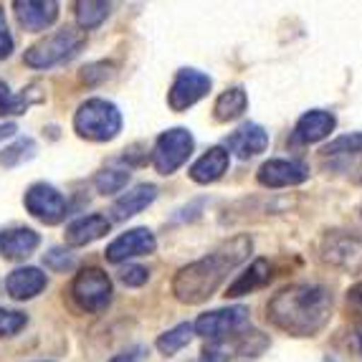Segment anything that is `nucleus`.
I'll return each mask as SVG.
<instances>
[{"mask_svg": "<svg viewBox=\"0 0 362 362\" xmlns=\"http://www.w3.org/2000/svg\"><path fill=\"white\" fill-rule=\"evenodd\" d=\"M251 327V317H248V307H226V309H213V312L200 314L193 322L195 334L213 344H223L228 339H235Z\"/></svg>", "mask_w": 362, "mask_h": 362, "instance_id": "nucleus-5", "label": "nucleus"}, {"mask_svg": "<svg viewBox=\"0 0 362 362\" xmlns=\"http://www.w3.org/2000/svg\"><path fill=\"white\" fill-rule=\"evenodd\" d=\"M139 357V350H132V352H122V355H117L112 362H137Z\"/></svg>", "mask_w": 362, "mask_h": 362, "instance_id": "nucleus-37", "label": "nucleus"}, {"mask_svg": "<svg viewBox=\"0 0 362 362\" xmlns=\"http://www.w3.org/2000/svg\"><path fill=\"white\" fill-rule=\"evenodd\" d=\"M269 142H272V139H269V132H266L261 124H256V122H246V124H241L233 134H228L221 147H226L228 155L233 152L238 160H251V157L266 152Z\"/></svg>", "mask_w": 362, "mask_h": 362, "instance_id": "nucleus-13", "label": "nucleus"}, {"mask_svg": "<svg viewBox=\"0 0 362 362\" xmlns=\"http://www.w3.org/2000/svg\"><path fill=\"white\" fill-rule=\"evenodd\" d=\"M251 251H254V238L248 233H241L233 235L230 241H223L216 251H211L203 259L182 266L173 279L175 299L187 307L208 302L228 279V274L251 256Z\"/></svg>", "mask_w": 362, "mask_h": 362, "instance_id": "nucleus-1", "label": "nucleus"}, {"mask_svg": "<svg viewBox=\"0 0 362 362\" xmlns=\"http://www.w3.org/2000/svg\"><path fill=\"white\" fill-rule=\"evenodd\" d=\"M25 325H28V317H25L23 312L0 307V337H13V334H18Z\"/></svg>", "mask_w": 362, "mask_h": 362, "instance_id": "nucleus-30", "label": "nucleus"}, {"mask_svg": "<svg viewBox=\"0 0 362 362\" xmlns=\"http://www.w3.org/2000/svg\"><path fill=\"white\" fill-rule=\"evenodd\" d=\"M41 246V235L33 228H11L0 230V256L8 261H23L28 259L36 248Z\"/></svg>", "mask_w": 362, "mask_h": 362, "instance_id": "nucleus-19", "label": "nucleus"}, {"mask_svg": "<svg viewBox=\"0 0 362 362\" xmlns=\"http://www.w3.org/2000/svg\"><path fill=\"white\" fill-rule=\"evenodd\" d=\"M38 152V145L33 137H18L13 139L11 145L0 150V168H18L33 160Z\"/></svg>", "mask_w": 362, "mask_h": 362, "instance_id": "nucleus-25", "label": "nucleus"}, {"mask_svg": "<svg viewBox=\"0 0 362 362\" xmlns=\"http://www.w3.org/2000/svg\"><path fill=\"white\" fill-rule=\"evenodd\" d=\"M334 127H337V119H334L332 112H325V109L304 112L299 117V122L294 124L291 145H314V142H322V139L334 132Z\"/></svg>", "mask_w": 362, "mask_h": 362, "instance_id": "nucleus-15", "label": "nucleus"}, {"mask_svg": "<svg viewBox=\"0 0 362 362\" xmlns=\"http://www.w3.org/2000/svg\"><path fill=\"white\" fill-rule=\"evenodd\" d=\"M327 157H350V155H362V132L342 134V137L332 139L329 145L325 147Z\"/></svg>", "mask_w": 362, "mask_h": 362, "instance_id": "nucleus-28", "label": "nucleus"}, {"mask_svg": "<svg viewBox=\"0 0 362 362\" xmlns=\"http://www.w3.org/2000/svg\"><path fill=\"white\" fill-rule=\"evenodd\" d=\"M248 109V94L243 86H230L226 89L221 97L213 104V119L226 124V122H233L238 117H243V112Z\"/></svg>", "mask_w": 362, "mask_h": 362, "instance_id": "nucleus-23", "label": "nucleus"}, {"mask_svg": "<svg viewBox=\"0 0 362 362\" xmlns=\"http://www.w3.org/2000/svg\"><path fill=\"white\" fill-rule=\"evenodd\" d=\"M112 76L107 64H91V66L81 69V78H84L86 84H97V81H104V78Z\"/></svg>", "mask_w": 362, "mask_h": 362, "instance_id": "nucleus-33", "label": "nucleus"}, {"mask_svg": "<svg viewBox=\"0 0 362 362\" xmlns=\"http://www.w3.org/2000/svg\"><path fill=\"white\" fill-rule=\"evenodd\" d=\"M211 86H213V81L208 74L198 71V69H180L168 91L170 109H173V112H185V109L195 107V104L211 91Z\"/></svg>", "mask_w": 362, "mask_h": 362, "instance_id": "nucleus-10", "label": "nucleus"}, {"mask_svg": "<svg viewBox=\"0 0 362 362\" xmlns=\"http://www.w3.org/2000/svg\"><path fill=\"white\" fill-rule=\"evenodd\" d=\"M84 43H86L84 30H78L76 25H64V28L54 30L51 36L33 43V46L23 54V61L30 69L59 66V64H64V61L74 59L78 51L84 49Z\"/></svg>", "mask_w": 362, "mask_h": 362, "instance_id": "nucleus-4", "label": "nucleus"}, {"mask_svg": "<svg viewBox=\"0 0 362 362\" xmlns=\"http://www.w3.org/2000/svg\"><path fill=\"white\" fill-rule=\"evenodd\" d=\"M193 150H195V139L190 134V129L185 127L165 129L155 139V147H152V168L160 175H173V173H177L190 160Z\"/></svg>", "mask_w": 362, "mask_h": 362, "instance_id": "nucleus-7", "label": "nucleus"}, {"mask_svg": "<svg viewBox=\"0 0 362 362\" xmlns=\"http://www.w3.org/2000/svg\"><path fill=\"white\" fill-rule=\"evenodd\" d=\"M193 337H195V329H193V325L190 322H182V325H177V327H173V329H168V332H163L160 337H157V342H155V347L163 355H175V352H180L182 347H187V344L193 342Z\"/></svg>", "mask_w": 362, "mask_h": 362, "instance_id": "nucleus-26", "label": "nucleus"}, {"mask_svg": "<svg viewBox=\"0 0 362 362\" xmlns=\"http://www.w3.org/2000/svg\"><path fill=\"white\" fill-rule=\"evenodd\" d=\"M332 291L322 284H289L269 299L266 320L291 337H314L329 325Z\"/></svg>", "mask_w": 362, "mask_h": 362, "instance_id": "nucleus-2", "label": "nucleus"}, {"mask_svg": "<svg viewBox=\"0 0 362 362\" xmlns=\"http://www.w3.org/2000/svg\"><path fill=\"white\" fill-rule=\"evenodd\" d=\"M43 362H49V360H43Z\"/></svg>", "mask_w": 362, "mask_h": 362, "instance_id": "nucleus-39", "label": "nucleus"}, {"mask_svg": "<svg viewBox=\"0 0 362 362\" xmlns=\"http://www.w3.org/2000/svg\"><path fill=\"white\" fill-rule=\"evenodd\" d=\"M13 11H16L21 28L28 33H41L59 18V3L54 0H16Z\"/></svg>", "mask_w": 362, "mask_h": 362, "instance_id": "nucleus-14", "label": "nucleus"}, {"mask_svg": "<svg viewBox=\"0 0 362 362\" xmlns=\"http://www.w3.org/2000/svg\"><path fill=\"white\" fill-rule=\"evenodd\" d=\"M16 132H18V127H16L13 122H3V124H0V142H6V139H11Z\"/></svg>", "mask_w": 362, "mask_h": 362, "instance_id": "nucleus-36", "label": "nucleus"}, {"mask_svg": "<svg viewBox=\"0 0 362 362\" xmlns=\"http://www.w3.org/2000/svg\"><path fill=\"white\" fill-rule=\"evenodd\" d=\"M269 281H272V264H269L266 259H256L246 272L238 274V279L228 286L226 296H228V299H235V296L251 294V291L266 286Z\"/></svg>", "mask_w": 362, "mask_h": 362, "instance_id": "nucleus-22", "label": "nucleus"}, {"mask_svg": "<svg viewBox=\"0 0 362 362\" xmlns=\"http://www.w3.org/2000/svg\"><path fill=\"white\" fill-rule=\"evenodd\" d=\"M49 284V279L41 269L36 266H18V269H13L6 279V291L11 299L16 302H25V299H33L38 296L43 289Z\"/></svg>", "mask_w": 362, "mask_h": 362, "instance_id": "nucleus-16", "label": "nucleus"}, {"mask_svg": "<svg viewBox=\"0 0 362 362\" xmlns=\"http://www.w3.org/2000/svg\"><path fill=\"white\" fill-rule=\"evenodd\" d=\"M228 168H230V155L226 152V147L216 145L190 165L187 175H190L193 182H198V185H211V182L221 180L228 173Z\"/></svg>", "mask_w": 362, "mask_h": 362, "instance_id": "nucleus-17", "label": "nucleus"}, {"mask_svg": "<svg viewBox=\"0 0 362 362\" xmlns=\"http://www.w3.org/2000/svg\"><path fill=\"white\" fill-rule=\"evenodd\" d=\"M76 23L78 30H94L109 18V11L112 6L109 3H102V0H78L76 6Z\"/></svg>", "mask_w": 362, "mask_h": 362, "instance_id": "nucleus-24", "label": "nucleus"}, {"mask_svg": "<svg viewBox=\"0 0 362 362\" xmlns=\"http://www.w3.org/2000/svg\"><path fill=\"white\" fill-rule=\"evenodd\" d=\"M23 206L30 216L46 226H59L69 216V203L51 182H33L23 195Z\"/></svg>", "mask_w": 362, "mask_h": 362, "instance_id": "nucleus-9", "label": "nucleus"}, {"mask_svg": "<svg viewBox=\"0 0 362 362\" xmlns=\"http://www.w3.org/2000/svg\"><path fill=\"white\" fill-rule=\"evenodd\" d=\"M71 299L78 304V309H84L89 314H102L112 304V279L107 272L97 269V266H86L74 276L71 281Z\"/></svg>", "mask_w": 362, "mask_h": 362, "instance_id": "nucleus-6", "label": "nucleus"}, {"mask_svg": "<svg viewBox=\"0 0 362 362\" xmlns=\"http://www.w3.org/2000/svg\"><path fill=\"white\" fill-rule=\"evenodd\" d=\"M74 129L89 142H109L122 132V112L109 99H86L74 115Z\"/></svg>", "mask_w": 362, "mask_h": 362, "instance_id": "nucleus-3", "label": "nucleus"}, {"mask_svg": "<svg viewBox=\"0 0 362 362\" xmlns=\"http://www.w3.org/2000/svg\"><path fill=\"white\" fill-rule=\"evenodd\" d=\"M157 238L150 228H132L127 233L117 235L115 241L109 243L104 256L112 264H124L129 259H137V256H150L155 254Z\"/></svg>", "mask_w": 362, "mask_h": 362, "instance_id": "nucleus-12", "label": "nucleus"}, {"mask_svg": "<svg viewBox=\"0 0 362 362\" xmlns=\"http://www.w3.org/2000/svg\"><path fill=\"white\" fill-rule=\"evenodd\" d=\"M43 264H46V269H51V272H56V274H66V272H71L76 261H74L71 251L56 246V248H51L49 254H43Z\"/></svg>", "mask_w": 362, "mask_h": 362, "instance_id": "nucleus-29", "label": "nucleus"}, {"mask_svg": "<svg viewBox=\"0 0 362 362\" xmlns=\"http://www.w3.org/2000/svg\"><path fill=\"white\" fill-rule=\"evenodd\" d=\"M347 307H350L352 312L362 314V281H360V284H355L350 291H347Z\"/></svg>", "mask_w": 362, "mask_h": 362, "instance_id": "nucleus-35", "label": "nucleus"}, {"mask_svg": "<svg viewBox=\"0 0 362 362\" xmlns=\"http://www.w3.org/2000/svg\"><path fill=\"white\" fill-rule=\"evenodd\" d=\"M325 362H337V360H334V357H325Z\"/></svg>", "mask_w": 362, "mask_h": 362, "instance_id": "nucleus-38", "label": "nucleus"}, {"mask_svg": "<svg viewBox=\"0 0 362 362\" xmlns=\"http://www.w3.org/2000/svg\"><path fill=\"white\" fill-rule=\"evenodd\" d=\"M147 279H150V272H147L145 266L139 264H127L119 269V281L124 286H132V289H137V286H145Z\"/></svg>", "mask_w": 362, "mask_h": 362, "instance_id": "nucleus-31", "label": "nucleus"}, {"mask_svg": "<svg viewBox=\"0 0 362 362\" xmlns=\"http://www.w3.org/2000/svg\"><path fill=\"white\" fill-rule=\"evenodd\" d=\"M256 180L259 185L272 187V190H279V187H294L302 185V182L309 180V168L299 160H266L264 165L256 173Z\"/></svg>", "mask_w": 362, "mask_h": 362, "instance_id": "nucleus-11", "label": "nucleus"}, {"mask_svg": "<svg viewBox=\"0 0 362 362\" xmlns=\"http://www.w3.org/2000/svg\"><path fill=\"white\" fill-rule=\"evenodd\" d=\"M16 49V41H13V33L8 28V21H6V11L0 8V61L8 59Z\"/></svg>", "mask_w": 362, "mask_h": 362, "instance_id": "nucleus-32", "label": "nucleus"}, {"mask_svg": "<svg viewBox=\"0 0 362 362\" xmlns=\"http://www.w3.org/2000/svg\"><path fill=\"white\" fill-rule=\"evenodd\" d=\"M320 256L334 269L360 274L362 272V235L347 230H329L322 235Z\"/></svg>", "mask_w": 362, "mask_h": 362, "instance_id": "nucleus-8", "label": "nucleus"}, {"mask_svg": "<svg viewBox=\"0 0 362 362\" xmlns=\"http://www.w3.org/2000/svg\"><path fill=\"white\" fill-rule=\"evenodd\" d=\"M112 223H109V218L102 216V213H89V216H81L76 221L66 226V246H89V243L99 241L102 235L109 233Z\"/></svg>", "mask_w": 362, "mask_h": 362, "instance_id": "nucleus-18", "label": "nucleus"}, {"mask_svg": "<svg viewBox=\"0 0 362 362\" xmlns=\"http://www.w3.org/2000/svg\"><path fill=\"white\" fill-rule=\"evenodd\" d=\"M157 198V187L152 182H139L134 185L132 190L127 193H122L119 198L112 203V218L115 221H127V218L137 216L142 213L145 208H150Z\"/></svg>", "mask_w": 362, "mask_h": 362, "instance_id": "nucleus-20", "label": "nucleus"}, {"mask_svg": "<svg viewBox=\"0 0 362 362\" xmlns=\"http://www.w3.org/2000/svg\"><path fill=\"white\" fill-rule=\"evenodd\" d=\"M43 94L38 91V84H30L21 94H13L11 86L0 78V117H18L25 115L33 104H41Z\"/></svg>", "mask_w": 362, "mask_h": 362, "instance_id": "nucleus-21", "label": "nucleus"}, {"mask_svg": "<svg viewBox=\"0 0 362 362\" xmlns=\"http://www.w3.org/2000/svg\"><path fill=\"white\" fill-rule=\"evenodd\" d=\"M129 182V173L127 170H99L94 175V187H97L102 195H115L122 193Z\"/></svg>", "mask_w": 362, "mask_h": 362, "instance_id": "nucleus-27", "label": "nucleus"}, {"mask_svg": "<svg viewBox=\"0 0 362 362\" xmlns=\"http://www.w3.org/2000/svg\"><path fill=\"white\" fill-rule=\"evenodd\" d=\"M230 360V355H228V350H226L223 344H208L206 350L200 352V360L198 362H228Z\"/></svg>", "mask_w": 362, "mask_h": 362, "instance_id": "nucleus-34", "label": "nucleus"}]
</instances>
